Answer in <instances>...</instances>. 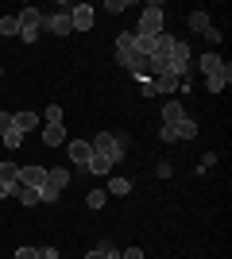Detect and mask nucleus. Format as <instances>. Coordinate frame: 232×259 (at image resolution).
I'll use <instances>...</instances> for the list:
<instances>
[{"mask_svg": "<svg viewBox=\"0 0 232 259\" xmlns=\"http://www.w3.org/2000/svg\"><path fill=\"white\" fill-rule=\"evenodd\" d=\"M0 197H8V186H4V182H0Z\"/></svg>", "mask_w": 232, "mask_h": 259, "instance_id": "obj_37", "label": "nucleus"}, {"mask_svg": "<svg viewBox=\"0 0 232 259\" xmlns=\"http://www.w3.org/2000/svg\"><path fill=\"white\" fill-rule=\"evenodd\" d=\"M12 128L27 136V132H35V128H39V116H35V112H12Z\"/></svg>", "mask_w": 232, "mask_h": 259, "instance_id": "obj_11", "label": "nucleus"}, {"mask_svg": "<svg viewBox=\"0 0 232 259\" xmlns=\"http://www.w3.org/2000/svg\"><path fill=\"white\" fill-rule=\"evenodd\" d=\"M178 85H182V81H178L174 74H155L151 77V89H155V93H174Z\"/></svg>", "mask_w": 232, "mask_h": 259, "instance_id": "obj_13", "label": "nucleus"}, {"mask_svg": "<svg viewBox=\"0 0 232 259\" xmlns=\"http://www.w3.org/2000/svg\"><path fill=\"white\" fill-rule=\"evenodd\" d=\"M190 70V43H182V39H174L170 43V74L182 81V74Z\"/></svg>", "mask_w": 232, "mask_h": 259, "instance_id": "obj_4", "label": "nucleus"}, {"mask_svg": "<svg viewBox=\"0 0 232 259\" xmlns=\"http://www.w3.org/2000/svg\"><path fill=\"white\" fill-rule=\"evenodd\" d=\"M43 143H47V147H62V143H66V128H62V124H47Z\"/></svg>", "mask_w": 232, "mask_h": 259, "instance_id": "obj_14", "label": "nucleus"}, {"mask_svg": "<svg viewBox=\"0 0 232 259\" xmlns=\"http://www.w3.org/2000/svg\"><path fill=\"white\" fill-rule=\"evenodd\" d=\"M39 259H58V248H51V244H47V248H39Z\"/></svg>", "mask_w": 232, "mask_h": 259, "instance_id": "obj_34", "label": "nucleus"}, {"mask_svg": "<svg viewBox=\"0 0 232 259\" xmlns=\"http://www.w3.org/2000/svg\"><path fill=\"white\" fill-rule=\"evenodd\" d=\"M70 23H74V31H89L93 27V8L89 4H74L70 8Z\"/></svg>", "mask_w": 232, "mask_h": 259, "instance_id": "obj_8", "label": "nucleus"}, {"mask_svg": "<svg viewBox=\"0 0 232 259\" xmlns=\"http://www.w3.org/2000/svg\"><path fill=\"white\" fill-rule=\"evenodd\" d=\"M155 174H159V178H170V174H174V162H159V166H155Z\"/></svg>", "mask_w": 232, "mask_h": 259, "instance_id": "obj_28", "label": "nucleus"}, {"mask_svg": "<svg viewBox=\"0 0 232 259\" xmlns=\"http://www.w3.org/2000/svg\"><path fill=\"white\" fill-rule=\"evenodd\" d=\"M201 74H205V77H209V74H217V70H221V66H224V58H221V54H217V51H209V54H201Z\"/></svg>", "mask_w": 232, "mask_h": 259, "instance_id": "obj_17", "label": "nucleus"}, {"mask_svg": "<svg viewBox=\"0 0 232 259\" xmlns=\"http://www.w3.org/2000/svg\"><path fill=\"white\" fill-rule=\"evenodd\" d=\"M47 186L62 194V190L70 186V166H47Z\"/></svg>", "mask_w": 232, "mask_h": 259, "instance_id": "obj_9", "label": "nucleus"}, {"mask_svg": "<svg viewBox=\"0 0 232 259\" xmlns=\"http://www.w3.org/2000/svg\"><path fill=\"white\" fill-rule=\"evenodd\" d=\"M0 74H4V70H0Z\"/></svg>", "mask_w": 232, "mask_h": 259, "instance_id": "obj_38", "label": "nucleus"}, {"mask_svg": "<svg viewBox=\"0 0 232 259\" xmlns=\"http://www.w3.org/2000/svg\"><path fill=\"white\" fill-rule=\"evenodd\" d=\"M232 85V66L224 62L221 70H217V74H209L205 77V89H209V93H224V89Z\"/></svg>", "mask_w": 232, "mask_h": 259, "instance_id": "obj_7", "label": "nucleus"}, {"mask_svg": "<svg viewBox=\"0 0 232 259\" xmlns=\"http://www.w3.org/2000/svg\"><path fill=\"white\" fill-rule=\"evenodd\" d=\"M213 162H217V155H213V151H205V155H201V166H198V170H209Z\"/></svg>", "mask_w": 232, "mask_h": 259, "instance_id": "obj_32", "label": "nucleus"}, {"mask_svg": "<svg viewBox=\"0 0 232 259\" xmlns=\"http://www.w3.org/2000/svg\"><path fill=\"white\" fill-rule=\"evenodd\" d=\"M0 182L8 186V194H12V186L20 182V166L16 162H0Z\"/></svg>", "mask_w": 232, "mask_h": 259, "instance_id": "obj_19", "label": "nucleus"}, {"mask_svg": "<svg viewBox=\"0 0 232 259\" xmlns=\"http://www.w3.org/2000/svg\"><path fill=\"white\" fill-rule=\"evenodd\" d=\"M105 201H109V194H105V190H89V194H85V205H89V209H101Z\"/></svg>", "mask_w": 232, "mask_h": 259, "instance_id": "obj_24", "label": "nucleus"}, {"mask_svg": "<svg viewBox=\"0 0 232 259\" xmlns=\"http://www.w3.org/2000/svg\"><path fill=\"white\" fill-rule=\"evenodd\" d=\"M16 259H39V248H20V251H16Z\"/></svg>", "mask_w": 232, "mask_h": 259, "instance_id": "obj_30", "label": "nucleus"}, {"mask_svg": "<svg viewBox=\"0 0 232 259\" xmlns=\"http://www.w3.org/2000/svg\"><path fill=\"white\" fill-rule=\"evenodd\" d=\"M8 128H12V112H0V136H4Z\"/></svg>", "mask_w": 232, "mask_h": 259, "instance_id": "obj_35", "label": "nucleus"}, {"mask_svg": "<svg viewBox=\"0 0 232 259\" xmlns=\"http://www.w3.org/2000/svg\"><path fill=\"white\" fill-rule=\"evenodd\" d=\"M85 174H112V162L101 159V155H93V159H89V166H85Z\"/></svg>", "mask_w": 232, "mask_h": 259, "instance_id": "obj_20", "label": "nucleus"}, {"mask_svg": "<svg viewBox=\"0 0 232 259\" xmlns=\"http://www.w3.org/2000/svg\"><path fill=\"white\" fill-rule=\"evenodd\" d=\"M163 20H166L163 4H144V12H140V23H135V31H132V35H163Z\"/></svg>", "mask_w": 232, "mask_h": 259, "instance_id": "obj_1", "label": "nucleus"}, {"mask_svg": "<svg viewBox=\"0 0 232 259\" xmlns=\"http://www.w3.org/2000/svg\"><path fill=\"white\" fill-rule=\"evenodd\" d=\"M47 124H62V105H47Z\"/></svg>", "mask_w": 232, "mask_h": 259, "instance_id": "obj_27", "label": "nucleus"}, {"mask_svg": "<svg viewBox=\"0 0 232 259\" xmlns=\"http://www.w3.org/2000/svg\"><path fill=\"white\" fill-rule=\"evenodd\" d=\"M105 194H132V178H120V174L109 178V190H105Z\"/></svg>", "mask_w": 232, "mask_h": 259, "instance_id": "obj_21", "label": "nucleus"}, {"mask_svg": "<svg viewBox=\"0 0 232 259\" xmlns=\"http://www.w3.org/2000/svg\"><path fill=\"white\" fill-rule=\"evenodd\" d=\"M89 159H93V147H89V140H70V162L85 170Z\"/></svg>", "mask_w": 232, "mask_h": 259, "instance_id": "obj_6", "label": "nucleus"}, {"mask_svg": "<svg viewBox=\"0 0 232 259\" xmlns=\"http://www.w3.org/2000/svg\"><path fill=\"white\" fill-rule=\"evenodd\" d=\"M20 186L43 190V186H47V166H39V162H31V166H20Z\"/></svg>", "mask_w": 232, "mask_h": 259, "instance_id": "obj_5", "label": "nucleus"}, {"mask_svg": "<svg viewBox=\"0 0 232 259\" xmlns=\"http://www.w3.org/2000/svg\"><path fill=\"white\" fill-rule=\"evenodd\" d=\"M116 136V155H120V162L128 159V147H132V136H120V132H112Z\"/></svg>", "mask_w": 232, "mask_h": 259, "instance_id": "obj_25", "label": "nucleus"}, {"mask_svg": "<svg viewBox=\"0 0 232 259\" xmlns=\"http://www.w3.org/2000/svg\"><path fill=\"white\" fill-rule=\"evenodd\" d=\"M132 47H135V35L132 31H120V35H116V51H132Z\"/></svg>", "mask_w": 232, "mask_h": 259, "instance_id": "obj_26", "label": "nucleus"}, {"mask_svg": "<svg viewBox=\"0 0 232 259\" xmlns=\"http://www.w3.org/2000/svg\"><path fill=\"white\" fill-rule=\"evenodd\" d=\"M8 197H20L23 205H39V190H31V186H20V182L12 186V194H8Z\"/></svg>", "mask_w": 232, "mask_h": 259, "instance_id": "obj_16", "label": "nucleus"}, {"mask_svg": "<svg viewBox=\"0 0 232 259\" xmlns=\"http://www.w3.org/2000/svg\"><path fill=\"white\" fill-rule=\"evenodd\" d=\"M16 20H20V27H35V31H39L43 12H39V8H20V12H16Z\"/></svg>", "mask_w": 232, "mask_h": 259, "instance_id": "obj_15", "label": "nucleus"}, {"mask_svg": "<svg viewBox=\"0 0 232 259\" xmlns=\"http://www.w3.org/2000/svg\"><path fill=\"white\" fill-rule=\"evenodd\" d=\"M89 147H93V155L109 159L112 166L120 162V155H116V136H112V132H101V136H93V140H89Z\"/></svg>", "mask_w": 232, "mask_h": 259, "instance_id": "obj_3", "label": "nucleus"}, {"mask_svg": "<svg viewBox=\"0 0 232 259\" xmlns=\"http://www.w3.org/2000/svg\"><path fill=\"white\" fill-rule=\"evenodd\" d=\"M124 8H128L124 0H109V4H105V12H112V16H116V12H124Z\"/></svg>", "mask_w": 232, "mask_h": 259, "instance_id": "obj_31", "label": "nucleus"}, {"mask_svg": "<svg viewBox=\"0 0 232 259\" xmlns=\"http://www.w3.org/2000/svg\"><path fill=\"white\" fill-rule=\"evenodd\" d=\"M186 23H190V31H198V35H209L213 31V23H209V12H201V8H194L186 16Z\"/></svg>", "mask_w": 232, "mask_h": 259, "instance_id": "obj_10", "label": "nucleus"}, {"mask_svg": "<svg viewBox=\"0 0 232 259\" xmlns=\"http://www.w3.org/2000/svg\"><path fill=\"white\" fill-rule=\"evenodd\" d=\"M170 132H174V140H194V136H198V124H194V116H186V120H178Z\"/></svg>", "mask_w": 232, "mask_h": 259, "instance_id": "obj_18", "label": "nucleus"}, {"mask_svg": "<svg viewBox=\"0 0 232 259\" xmlns=\"http://www.w3.org/2000/svg\"><path fill=\"white\" fill-rule=\"evenodd\" d=\"M0 35H20V20H16V16H0Z\"/></svg>", "mask_w": 232, "mask_h": 259, "instance_id": "obj_22", "label": "nucleus"}, {"mask_svg": "<svg viewBox=\"0 0 232 259\" xmlns=\"http://www.w3.org/2000/svg\"><path fill=\"white\" fill-rule=\"evenodd\" d=\"M120 259H144V248H128V251H120Z\"/></svg>", "mask_w": 232, "mask_h": 259, "instance_id": "obj_33", "label": "nucleus"}, {"mask_svg": "<svg viewBox=\"0 0 232 259\" xmlns=\"http://www.w3.org/2000/svg\"><path fill=\"white\" fill-rule=\"evenodd\" d=\"M178 120H186V108L178 105V101H166V105H163V124H166V128H174Z\"/></svg>", "mask_w": 232, "mask_h": 259, "instance_id": "obj_12", "label": "nucleus"}, {"mask_svg": "<svg viewBox=\"0 0 232 259\" xmlns=\"http://www.w3.org/2000/svg\"><path fill=\"white\" fill-rule=\"evenodd\" d=\"M20 39H23V43H35V39H39V31H35V27H20Z\"/></svg>", "mask_w": 232, "mask_h": 259, "instance_id": "obj_29", "label": "nucleus"}, {"mask_svg": "<svg viewBox=\"0 0 232 259\" xmlns=\"http://www.w3.org/2000/svg\"><path fill=\"white\" fill-rule=\"evenodd\" d=\"M0 143H4V147H8V151H16V147H20V143H23V132L8 128V132H4V136H0Z\"/></svg>", "mask_w": 232, "mask_h": 259, "instance_id": "obj_23", "label": "nucleus"}, {"mask_svg": "<svg viewBox=\"0 0 232 259\" xmlns=\"http://www.w3.org/2000/svg\"><path fill=\"white\" fill-rule=\"evenodd\" d=\"M85 259H105V255H101V251H97V248H93V251H89V255H85Z\"/></svg>", "mask_w": 232, "mask_h": 259, "instance_id": "obj_36", "label": "nucleus"}, {"mask_svg": "<svg viewBox=\"0 0 232 259\" xmlns=\"http://www.w3.org/2000/svg\"><path fill=\"white\" fill-rule=\"evenodd\" d=\"M39 31H51V35H70L74 23H70V12H43V23Z\"/></svg>", "mask_w": 232, "mask_h": 259, "instance_id": "obj_2", "label": "nucleus"}]
</instances>
